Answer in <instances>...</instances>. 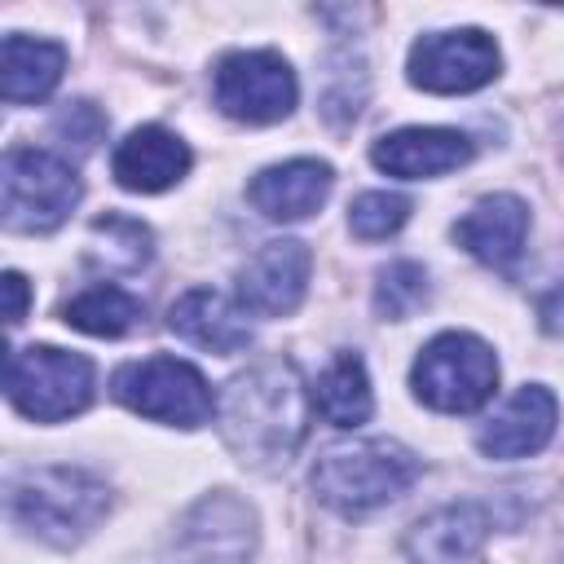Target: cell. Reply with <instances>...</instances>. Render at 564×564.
Listing matches in <instances>:
<instances>
[{
	"mask_svg": "<svg viewBox=\"0 0 564 564\" xmlns=\"http://www.w3.org/2000/svg\"><path fill=\"white\" fill-rule=\"evenodd\" d=\"M308 269H313V256L304 242L295 238H278V242H264L238 273V300L242 308L260 313V317H286L300 308L304 300V286H308Z\"/></svg>",
	"mask_w": 564,
	"mask_h": 564,
	"instance_id": "8fae6325",
	"label": "cell"
},
{
	"mask_svg": "<svg viewBox=\"0 0 564 564\" xmlns=\"http://www.w3.org/2000/svg\"><path fill=\"white\" fill-rule=\"evenodd\" d=\"M256 546L251 507L234 494H212L189 507L172 538V564H247Z\"/></svg>",
	"mask_w": 564,
	"mask_h": 564,
	"instance_id": "30bf717a",
	"label": "cell"
},
{
	"mask_svg": "<svg viewBox=\"0 0 564 564\" xmlns=\"http://www.w3.org/2000/svg\"><path fill=\"white\" fill-rule=\"evenodd\" d=\"M216 419L238 463L256 471L286 467L308 432V397H304L300 370L282 357L251 366L247 375L229 379V388L220 392Z\"/></svg>",
	"mask_w": 564,
	"mask_h": 564,
	"instance_id": "6da1fadb",
	"label": "cell"
},
{
	"mask_svg": "<svg viewBox=\"0 0 564 564\" xmlns=\"http://www.w3.org/2000/svg\"><path fill=\"white\" fill-rule=\"evenodd\" d=\"M110 172L132 194H159V189L176 185L189 172V145L176 132H167L159 123H145V128H132L115 145Z\"/></svg>",
	"mask_w": 564,
	"mask_h": 564,
	"instance_id": "5bb4252c",
	"label": "cell"
},
{
	"mask_svg": "<svg viewBox=\"0 0 564 564\" xmlns=\"http://www.w3.org/2000/svg\"><path fill=\"white\" fill-rule=\"evenodd\" d=\"M494 75H498V44L476 26L432 31L419 35L410 48V84L423 93H476Z\"/></svg>",
	"mask_w": 564,
	"mask_h": 564,
	"instance_id": "9c48e42d",
	"label": "cell"
},
{
	"mask_svg": "<svg viewBox=\"0 0 564 564\" xmlns=\"http://www.w3.org/2000/svg\"><path fill=\"white\" fill-rule=\"evenodd\" d=\"M335 185V172L330 163L322 159H291V163H278V167H264L251 185H247V198L251 207L264 216V220H304L313 216L326 194Z\"/></svg>",
	"mask_w": 564,
	"mask_h": 564,
	"instance_id": "2e32d148",
	"label": "cell"
},
{
	"mask_svg": "<svg viewBox=\"0 0 564 564\" xmlns=\"http://www.w3.org/2000/svg\"><path fill=\"white\" fill-rule=\"evenodd\" d=\"M361 101H366L361 62H352V53H335L330 57V79H326V93H322V115L330 123H348V119L361 115Z\"/></svg>",
	"mask_w": 564,
	"mask_h": 564,
	"instance_id": "d4e9b609",
	"label": "cell"
},
{
	"mask_svg": "<svg viewBox=\"0 0 564 564\" xmlns=\"http://www.w3.org/2000/svg\"><path fill=\"white\" fill-rule=\"evenodd\" d=\"M4 392L26 419L62 423L88 405L93 366L79 352H66L53 344H26V348H13L4 361Z\"/></svg>",
	"mask_w": 564,
	"mask_h": 564,
	"instance_id": "8992f818",
	"label": "cell"
},
{
	"mask_svg": "<svg viewBox=\"0 0 564 564\" xmlns=\"http://www.w3.org/2000/svg\"><path fill=\"white\" fill-rule=\"evenodd\" d=\"M66 70V48L53 40H31V35H4L0 44V97L9 106L40 101L57 88Z\"/></svg>",
	"mask_w": 564,
	"mask_h": 564,
	"instance_id": "d6986e66",
	"label": "cell"
},
{
	"mask_svg": "<svg viewBox=\"0 0 564 564\" xmlns=\"http://www.w3.org/2000/svg\"><path fill=\"white\" fill-rule=\"evenodd\" d=\"M62 322L75 326V330H84V335L115 339V335H128L141 322V300L101 282V286H88L75 300H66L62 304Z\"/></svg>",
	"mask_w": 564,
	"mask_h": 564,
	"instance_id": "44dd1931",
	"label": "cell"
},
{
	"mask_svg": "<svg viewBox=\"0 0 564 564\" xmlns=\"http://www.w3.org/2000/svg\"><path fill=\"white\" fill-rule=\"evenodd\" d=\"M423 304H427V269L423 264L397 260V264H388L379 273V282H375V308H379V317L401 322V317H410Z\"/></svg>",
	"mask_w": 564,
	"mask_h": 564,
	"instance_id": "603a6c76",
	"label": "cell"
},
{
	"mask_svg": "<svg viewBox=\"0 0 564 564\" xmlns=\"http://www.w3.org/2000/svg\"><path fill=\"white\" fill-rule=\"evenodd\" d=\"M167 326H172V335H181L185 344L207 348V352H220V357L242 352V348L251 344V322H247V313H242L229 295H220L216 286H194V291H185V295L167 308Z\"/></svg>",
	"mask_w": 564,
	"mask_h": 564,
	"instance_id": "e0dca14e",
	"label": "cell"
},
{
	"mask_svg": "<svg viewBox=\"0 0 564 564\" xmlns=\"http://www.w3.org/2000/svg\"><path fill=\"white\" fill-rule=\"evenodd\" d=\"M79 194H84V185H79L75 167L62 154L35 150V145L4 150V163H0L4 229H13V234H48L75 212Z\"/></svg>",
	"mask_w": 564,
	"mask_h": 564,
	"instance_id": "277c9868",
	"label": "cell"
},
{
	"mask_svg": "<svg viewBox=\"0 0 564 564\" xmlns=\"http://www.w3.org/2000/svg\"><path fill=\"white\" fill-rule=\"evenodd\" d=\"M529 234V207L516 194H485L458 225L454 238L467 256H476L489 269H507Z\"/></svg>",
	"mask_w": 564,
	"mask_h": 564,
	"instance_id": "ac0fdd59",
	"label": "cell"
},
{
	"mask_svg": "<svg viewBox=\"0 0 564 564\" xmlns=\"http://www.w3.org/2000/svg\"><path fill=\"white\" fill-rule=\"evenodd\" d=\"M419 480V458L401 441H348L330 445L313 467L317 498L339 516H366L401 498Z\"/></svg>",
	"mask_w": 564,
	"mask_h": 564,
	"instance_id": "3957f363",
	"label": "cell"
},
{
	"mask_svg": "<svg viewBox=\"0 0 564 564\" xmlns=\"http://www.w3.org/2000/svg\"><path fill=\"white\" fill-rule=\"evenodd\" d=\"M555 397L538 383H524L502 401V410H494L480 423L476 445L485 458H529L555 436Z\"/></svg>",
	"mask_w": 564,
	"mask_h": 564,
	"instance_id": "7c38bea8",
	"label": "cell"
},
{
	"mask_svg": "<svg viewBox=\"0 0 564 564\" xmlns=\"http://www.w3.org/2000/svg\"><path fill=\"white\" fill-rule=\"evenodd\" d=\"M53 132H57L66 145H75V154H88V150L101 141V132H106V115H101L93 101H70V106L53 119Z\"/></svg>",
	"mask_w": 564,
	"mask_h": 564,
	"instance_id": "484cf974",
	"label": "cell"
},
{
	"mask_svg": "<svg viewBox=\"0 0 564 564\" xmlns=\"http://www.w3.org/2000/svg\"><path fill=\"white\" fill-rule=\"evenodd\" d=\"M489 538V511L480 502H449L423 516L405 533V555L414 564H471Z\"/></svg>",
	"mask_w": 564,
	"mask_h": 564,
	"instance_id": "9a60e30c",
	"label": "cell"
},
{
	"mask_svg": "<svg viewBox=\"0 0 564 564\" xmlns=\"http://www.w3.org/2000/svg\"><path fill=\"white\" fill-rule=\"evenodd\" d=\"M313 405L330 427H361L375 410V392L357 352H339L313 383Z\"/></svg>",
	"mask_w": 564,
	"mask_h": 564,
	"instance_id": "ffe728a7",
	"label": "cell"
},
{
	"mask_svg": "<svg viewBox=\"0 0 564 564\" xmlns=\"http://www.w3.org/2000/svg\"><path fill=\"white\" fill-rule=\"evenodd\" d=\"M9 520L48 546H75L106 516L110 494L84 467H26L4 489Z\"/></svg>",
	"mask_w": 564,
	"mask_h": 564,
	"instance_id": "7a4b0ae2",
	"label": "cell"
},
{
	"mask_svg": "<svg viewBox=\"0 0 564 564\" xmlns=\"http://www.w3.org/2000/svg\"><path fill=\"white\" fill-rule=\"evenodd\" d=\"M410 388L423 405L441 414H471L498 388V357L485 339L467 330H445L423 344L410 370Z\"/></svg>",
	"mask_w": 564,
	"mask_h": 564,
	"instance_id": "5b68a950",
	"label": "cell"
},
{
	"mask_svg": "<svg viewBox=\"0 0 564 564\" xmlns=\"http://www.w3.org/2000/svg\"><path fill=\"white\" fill-rule=\"evenodd\" d=\"M216 106L238 123H278L295 110V70L269 48H242L216 66Z\"/></svg>",
	"mask_w": 564,
	"mask_h": 564,
	"instance_id": "ba28073f",
	"label": "cell"
},
{
	"mask_svg": "<svg viewBox=\"0 0 564 564\" xmlns=\"http://www.w3.org/2000/svg\"><path fill=\"white\" fill-rule=\"evenodd\" d=\"M410 220V198L405 194H388V189H366L348 203V229L366 242H379L388 234H397Z\"/></svg>",
	"mask_w": 564,
	"mask_h": 564,
	"instance_id": "cb8c5ba5",
	"label": "cell"
},
{
	"mask_svg": "<svg viewBox=\"0 0 564 564\" xmlns=\"http://www.w3.org/2000/svg\"><path fill=\"white\" fill-rule=\"evenodd\" d=\"M476 154L471 137L458 128H401L388 132L370 145V159L379 172L401 176V181H427L463 167Z\"/></svg>",
	"mask_w": 564,
	"mask_h": 564,
	"instance_id": "4fadbf2b",
	"label": "cell"
},
{
	"mask_svg": "<svg viewBox=\"0 0 564 564\" xmlns=\"http://www.w3.org/2000/svg\"><path fill=\"white\" fill-rule=\"evenodd\" d=\"M150 251H154V238L141 220H132L123 212H106L93 220V251H88L93 264H101L110 273H132L150 260Z\"/></svg>",
	"mask_w": 564,
	"mask_h": 564,
	"instance_id": "7402d4cb",
	"label": "cell"
},
{
	"mask_svg": "<svg viewBox=\"0 0 564 564\" xmlns=\"http://www.w3.org/2000/svg\"><path fill=\"white\" fill-rule=\"evenodd\" d=\"M26 317V278L22 273H4V322L9 326H18Z\"/></svg>",
	"mask_w": 564,
	"mask_h": 564,
	"instance_id": "4316f807",
	"label": "cell"
},
{
	"mask_svg": "<svg viewBox=\"0 0 564 564\" xmlns=\"http://www.w3.org/2000/svg\"><path fill=\"white\" fill-rule=\"evenodd\" d=\"M110 392L119 405H128L141 419L167 423V427H203L212 419V388L207 379L181 361V357H145L115 370Z\"/></svg>",
	"mask_w": 564,
	"mask_h": 564,
	"instance_id": "52a82bcc",
	"label": "cell"
}]
</instances>
